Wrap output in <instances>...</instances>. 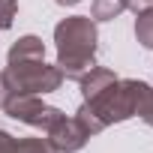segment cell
Returning <instances> with one entry per match:
<instances>
[{"label": "cell", "instance_id": "obj_13", "mask_svg": "<svg viewBox=\"0 0 153 153\" xmlns=\"http://www.w3.org/2000/svg\"><path fill=\"white\" fill-rule=\"evenodd\" d=\"M6 99H9V84H6V78H3V72H0V108L6 105Z\"/></svg>", "mask_w": 153, "mask_h": 153}, {"label": "cell", "instance_id": "obj_15", "mask_svg": "<svg viewBox=\"0 0 153 153\" xmlns=\"http://www.w3.org/2000/svg\"><path fill=\"white\" fill-rule=\"evenodd\" d=\"M54 3H60V6H75V3H81V0H54Z\"/></svg>", "mask_w": 153, "mask_h": 153}, {"label": "cell", "instance_id": "obj_7", "mask_svg": "<svg viewBox=\"0 0 153 153\" xmlns=\"http://www.w3.org/2000/svg\"><path fill=\"white\" fill-rule=\"evenodd\" d=\"M129 9V0H93L90 6V18L93 21H114L120 12Z\"/></svg>", "mask_w": 153, "mask_h": 153}, {"label": "cell", "instance_id": "obj_11", "mask_svg": "<svg viewBox=\"0 0 153 153\" xmlns=\"http://www.w3.org/2000/svg\"><path fill=\"white\" fill-rule=\"evenodd\" d=\"M18 12V0H0V30H9Z\"/></svg>", "mask_w": 153, "mask_h": 153}, {"label": "cell", "instance_id": "obj_1", "mask_svg": "<svg viewBox=\"0 0 153 153\" xmlns=\"http://www.w3.org/2000/svg\"><path fill=\"white\" fill-rule=\"evenodd\" d=\"M144 87L147 84L135 81V78H114L96 96L84 99L81 108L75 111V117H78V123L90 135H99L102 129H108L114 123H123V120L138 114V99H141Z\"/></svg>", "mask_w": 153, "mask_h": 153}, {"label": "cell", "instance_id": "obj_8", "mask_svg": "<svg viewBox=\"0 0 153 153\" xmlns=\"http://www.w3.org/2000/svg\"><path fill=\"white\" fill-rule=\"evenodd\" d=\"M135 39L144 48H153V6L138 12V18H135Z\"/></svg>", "mask_w": 153, "mask_h": 153}, {"label": "cell", "instance_id": "obj_3", "mask_svg": "<svg viewBox=\"0 0 153 153\" xmlns=\"http://www.w3.org/2000/svg\"><path fill=\"white\" fill-rule=\"evenodd\" d=\"M3 78L9 84V93H54L63 84V72L57 69V63H45V57H33V60H6Z\"/></svg>", "mask_w": 153, "mask_h": 153}, {"label": "cell", "instance_id": "obj_6", "mask_svg": "<svg viewBox=\"0 0 153 153\" xmlns=\"http://www.w3.org/2000/svg\"><path fill=\"white\" fill-rule=\"evenodd\" d=\"M33 57H45V42L39 36H21L9 48V60H33Z\"/></svg>", "mask_w": 153, "mask_h": 153}, {"label": "cell", "instance_id": "obj_14", "mask_svg": "<svg viewBox=\"0 0 153 153\" xmlns=\"http://www.w3.org/2000/svg\"><path fill=\"white\" fill-rule=\"evenodd\" d=\"M138 3H144V6H153V0H129V9H135V12H138Z\"/></svg>", "mask_w": 153, "mask_h": 153}, {"label": "cell", "instance_id": "obj_4", "mask_svg": "<svg viewBox=\"0 0 153 153\" xmlns=\"http://www.w3.org/2000/svg\"><path fill=\"white\" fill-rule=\"evenodd\" d=\"M3 111H6L12 120L27 123V126H36V129H42V132L63 114L60 108L42 102V96H36V93H9Z\"/></svg>", "mask_w": 153, "mask_h": 153}, {"label": "cell", "instance_id": "obj_2", "mask_svg": "<svg viewBox=\"0 0 153 153\" xmlns=\"http://www.w3.org/2000/svg\"><path fill=\"white\" fill-rule=\"evenodd\" d=\"M54 42H57V69L63 78L78 81L84 72L96 66V21L90 15H69L54 27Z\"/></svg>", "mask_w": 153, "mask_h": 153}, {"label": "cell", "instance_id": "obj_12", "mask_svg": "<svg viewBox=\"0 0 153 153\" xmlns=\"http://www.w3.org/2000/svg\"><path fill=\"white\" fill-rule=\"evenodd\" d=\"M0 153H18V138L6 129H0Z\"/></svg>", "mask_w": 153, "mask_h": 153}, {"label": "cell", "instance_id": "obj_10", "mask_svg": "<svg viewBox=\"0 0 153 153\" xmlns=\"http://www.w3.org/2000/svg\"><path fill=\"white\" fill-rule=\"evenodd\" d=\"M18 153H57L45 138H18Z\"/></svg>", "mask_w": 153, "mask_h": 153}, {"label": "cell", "instance_id": "obj_5", "mask_svg": "<svg viewBox=\"0 0 153 153\" xmlns=\"http://www.w3.org/2000/svg\"><path fill=\"white\" fill-rule=\"evenodd\" d=\"M45 141L57 150V153H78L84 144H87V138H90V132L78 123V117H66V114H60L48 129H45Z\"/></svg>", "mask_w": 153, "mask_h": 153}, {"label": "cell", "instance_id": "obj_9", "mask_svg": "<svg viewBox=\"0 0 153 153\" xmlns=\"http://www.w3.org/2000/svg\"><path fill=\"white\" fill-rule=\"evenodd\" d=\"M135 117H141L147 126H153V87L147 84L144 87V93H141V99H138V114Z\"/></svg>", "mask_w": 153, "mask_h": 153}]
</instances>
